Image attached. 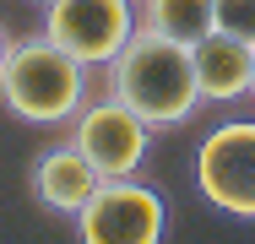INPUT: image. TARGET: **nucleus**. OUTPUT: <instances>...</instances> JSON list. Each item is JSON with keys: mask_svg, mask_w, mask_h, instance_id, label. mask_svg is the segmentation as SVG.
Returning <instances> with one entry per match:
<instances>
[{"mask_svg": "<svg viewBox=\"0 0 255 244\" xmlns=\"http://www.w3.org/2000/svg\"><path fill=\"white\" fill-rule=\"evenodd\" d=\"M109 93L120 98L130 114H141L152 130H174L201 109V87H196V60L190 44H174L152 27H136L125 49L103 65Z\"/></svg>", "mask_w": 255, "mask_h": 244, "instance_id": "f257e3e1", "label": "nucleus"}, {"mask_svg": "<svg viewBox=\"0 0 255 244\" xmlns=\"http://www.w3.org/2000/svg\"><path fill=\"white\" fill-rule=\"evenodd\" d=\"M0 103L27 125H71V114L87 103V65L49 33L11 38L0 65Z\"/></svg>", "mask_w": 255, "mask_h": 244, "instance_id": "f03ea898", "label": "nucleus"}, {"mask_svg": "<svg viewBox=\"0 0 255 244\" xmlns=\"http://www.w3.org/2000/svg\"><path fill=\"white\" fill-rule=\"evenodd\" d=\"M168 223V206L152 185L136 174L125 179H98L87 206L76 212V239L82 244H157Z\"/></svg>", "mask_w": 255, "mask_h": 244, "instance_id": "7ed1b4c3", "label": "nucleus"}, {"mask_svg": "<svg viewBox=\"0 0 255 244\" xmlns=\"http://www.w3.org/2000/svg\"><path fill=\"white\" fill-rule=\"evenodd\" d=\"M196 190L206 206L255 223V120H223L196 146Z\"/></svg>", "mask_w": 255, "mask_h": 244, "instance_id": "20e7f679", "label": "nucleus"}, {"mask_svg": "<svg viewBox=\"0 0 255 244\" xmlns=\"http://www.w3.org/2000/svg\"><path fill=\"white\" fill-rule=\"evenodd\" d=\"M71 146L98 168V179H125V174H136L147 163L152 125L141 114H130L114 93H103L71 114Z\"/></svg>", "mask_w": 255, "mask_h": 244, "instance_id": "39448f33", "label": "nucleus"}, {"mask_svg": "<svg viewBox=\"0 0 255 244\" xmlns=\"http://www.w3.org/2000/svg\"><path fill=\"white\" fill-rule=\"evenodd\" d=\"M136 27H141L136 0H49L44 5V33L60 49H71L87 71L109 65Z\"/></svg>", "mask_w": 255, "mask_h": 244, "instance_id": "423d86ee", "label": "nucleus"}, {"mask_svg": "<svg viewBox=\"0 0 255 244\" xmlns=\"http://www.w3.org/2000/svg\"><path fill=\"white\" fill-rule=\"evenodd\" d=\"M27 190L38 206H49L60 217H76L87 206V195L98 190V168L76 152V146H49L44 157H33V174H27Z\"/></svg>", "mask_w": 255, "mask_h": 244, "instance_id": "0eeeda50", "label": "nucleus"}, {"mask_svg": "<svg viewBox=\"0 0 255 244\" xmlns=\"http://www.w3.org/2000/svg\"><path fill=\"white\" fill-rule=\"evenodd\" d=\"M196 60V87L201 103H234L250 98V71H255V49L234 33H206L201 44L190 49Z\"/></svg>", "mask_w": 255, "mask_h": 244, "instance_id": "6e6552de", "label": "nucleus"}, {"mask_svg": "<svg viewBox=\"0 0 255 244\" xmlns=\"http://www.w3.org/2000/svg\"><path fill=\"white\" fill-rule=\"evenodd\" d=\"M141 27L196 49L206 33H217V0H141Z\"/></svg>", "mask_w": 255, "mask_h": 244, "instance_id": "1a4fd4ad", "label": "nucleus"}, {"mask_svg": "<svg viewBox=\"0 0 255 244\" xmlns=\"http://www.w3.org/2000/svg\"><path fill=\"white\" fill-rule=\"evenodd\" d=\"M217 33L255 44V0H217Z\"/></svg>", "mask_w": 255, "mask_h": 244, "instance_id": "9d476101", "label": "nucleus"}, {"mask_svg": "<svg viewBox=\"0 0 255 244\" xmlns=\"http://www.w3.org/2000/svg\"><path fill=\"white\" fill-rule=\"evenodd\" d=\"M5 54H11V33L0 27V65H5Z\"/></svg>", "mask_w": 255, "mask_h": 244, "instance_id": "9b49d317", "label": "nucleus"}, {"mask_svg": "<svg viewBox=\"0 0 255 244\" xmlns=\"http://www.w3.org/2000/svg\"><path fill=\"white\" fill-rule=\"evenodd\" d=\"M250 49H255V44H250ZM250 98H255V71H250Z\"/></svg>", "mask_w": 255, "mask_h": 244, "instance_id": "f8f14e48", "label": "nucleus"}, {"mask_svg": "<svg viewBox=\"0 0 255 244\" xmlns=\"http://www.w3.org/2000/svg\"><path fill=\"white\" fill-rule=\"evenodd\" d=\"M33 5H49V0H33Z\"/></svg>", "mask_w": 255, "mask_h": 244, "instance_id": "ddd939ff", "label": "nucleus"}, {"mask_svg": "<svg viewBox=\"0 0 255 244\" xmlns=\"http://www.w3.org/2000/svg\"><path fill=\"white\" fill-rule=\"evenodd\" d=\"M136 5H141V0H136Z\"/></svg>", "mask_w": 255, "mask_h": 244, "instance_id": "4468645a", "label": "nucleus"}]
</instances>
